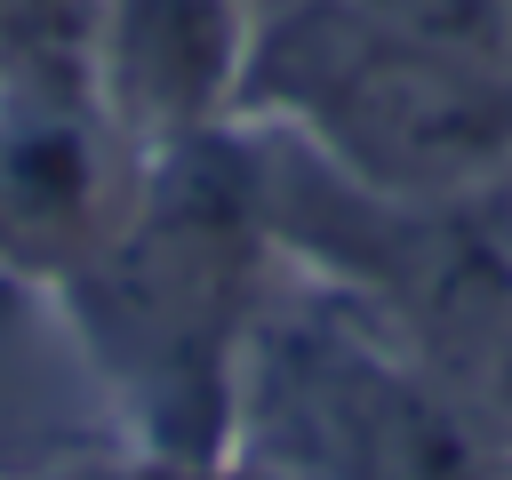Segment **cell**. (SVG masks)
Masks as SVG:
<instances>
[{
  "label": "cell",
  "mask_w": 512,
  "mask_h": 480,
  "mask_svg": "<svg viewBox=\"0 0 512 480\" xmlns=\"http://www.w3.org/2000/svg\"><path fill=\"white\" fill-rule=\"evenodd\" d=\"M240 120L288 128L384 200L512 184V56L408 32L368 0H264Z\"/></svg>",
  "instance_id": "7a4b0ae2"
},
{
  "label": "cell",
  "mask_w": 512,
  "mask_h": 480,
  "mask_svg": "<svg viewBox=\"0 0 512 480\" xmlns=\"http://www.w3.org/2000/svg\"><path fill=\"white\" fill-rule=\"evenodd\" d=\"M272 224L256 128L224 120L144 160L120 232L56 288L96 376L112 384L136 456L232 464L240 368L272 296Z\"/></svg>",
  "instance_id": "6da1fadb"
},
{
  "label": "cell",
  "mask_w": 512,
  "mask_h": 480,
  "mask_svg": "<svg viewBox=\"0 0 512 480\" xmlns=\"http://www.w3.org/2000/svg\"><path fill=\"white\" fill-rule=\"evenodd\" d=\"M48 480H136V464H96V456H80V464H56Z\"/></svg>",
  "instance_id": "8992f818"
},
{
  "label": "cell",
  "mask_w": 512,
  "mask_h": 480,
  "mask_svg": "<svg viewBox=\"0 0 512 480\" xmlns=\"http://www.w3.org/2000/svg\"><path fill=\"white\" fill-rule=\"evenodd\" d=\"M256 0H96V104L152 160L240 120Z\"/></svg>",
  "instance_id": "277c9868"
},
{
  "label": "cell",
  "mask_w": 512,
  "mask_h": 480,
  "mask_svg": "<svg viewBox=\"0 0 512 480\" xmlns=\"http://www.w3.org/2000/svg\"><path fill=\"white\" fill-rule=\"evenodd\" d=\"M144 152L104 104H0V272L64 288L128 216Z\"/></svg>",
  "instance_id": "3957f363"
},
{
  "label": "cell",
  "mask_w": 512,
  "mask_h": 480,
  "mask_svg": "<svg viewBox=\"0 0 512 480\" xmlns=\"http://www.w3.org/2000/svg\"><path fill=\"white\" fill-rule=\"evenodd\" d=\"M256 8H264V0H256Z\"/></svg>",
  "instance_id": "52a82bcc"
},
{
  "label": "cell",
  "mask_w": 512,
  "mask_h": 480,
  "mask_svg": "<svg viewBox=\"0 0 512 480\" xmlns=\"http://www.w3.org/2000/svg\"><path fill=\"white\" fill-rule=\"evenodd\" d=\"M472 400H480V408H488V424L512 440V328H504V336H496V352L480 360V376H472Z\"/></svg>",
  "instance_id": "5b68a950"
}]
</instances>
